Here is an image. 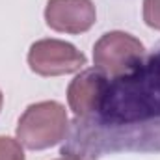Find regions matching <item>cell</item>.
<instances>
[{
    "label": "cell",
    "mask_w": 160,
    "mask_h": 160,
    "mask_svg": "<svg viewBox=\"0 0 160 160\" xmlns=\"http://www.w3.org/2000/svg\"><path fill=\"white\" fill-rule=\"evenodd\" d=\"M58 160H82L78 157H63V158H58Z\"/></svg>",
    "instance_id": "cell-9"
},
{
    "label": "cell",
    "mask_w": 160,
    "mask_h": 160,
    "mask_svg": "<svg viewBox=\"0 0 160 160\" xmlns=\"http://www.w3.org/2000/svg\"><path fill=\"white\" fill-rule=\"evenodd\" d=\"M2 104H4V95H2V91H0V110H2Z\"/></svg>",
    "instance_id": "cell-10"
},
{
    "label": "cell",
    "mask_w": 160,
    "mask_h": 160,
    "mask_svg": "<svg viewBox=\"0 0 160 160\" xmlns=\"http://www.w3.org/2000/svg\"><path fill=\"white\" fill-rule=\"evenodd\" d=\"M143 45L127 32H108L93 47V63L99 73L110 78H119L140 67Z\"/></svg>",
    "instance_id": "cell-3"
},
{
    "label": "cell",
    "mask_w": 160,
    "mask_h": 160,
    "mask_svg": "<svg viewBox=\"0 0 160 160\" xmlns=\"http://www.w3.org/2000/svg\"><path fill=\"white\" fill-rule=\"evenodd\" d=\"M108 88V78L97 69H86L73 80L67 88L69 108L77 118H89L99 112L104 93Z\"/></svg>",
    "instance_id": "cell-6"
},
{
    "label": "cell",
    "mask_w": 160,
    "mask_h": 160,
    "mask_svg": "<svg viewBox=\"0 0 160 160\" xmlns=\"http://www.w3.org/2000/svg\"><path fill=\"white\" fill-rule=\"evenodd\" d=\"M65 106L56 101H41L30 104L17 125V140L22 147L43 151L60 143L67 134Z\"/></svg>",
    "instance_id": "cell-2"
},
{
    "label": "cell",
    "mask_w": 160,
    "mask_h": 160,
    "mask_svg": "<svg viewBox=\"0 0 160 160\" xmlns=\"http://www.w3.org/2000/svg\"><path fill=\"white\" fill-rule=\"evenodd\" d=\"M45 21L56 32L82 34L95 24L97 11L91 0H48Z\"/></svg>",
    "instance_id": "cell-5"
},
{
    "label": "cell",
    "mask_w": 160,
    "mask_h": 160,
    "mask_svg": "<svg viewBox=\"0 0 160 160\" xmlns=\"http://www.w3.org/2000/svg\"><path fill=\"white\" fill-rule=\"evenodd\" d=\"M143 21L149 28L160 30V0H143Z\"/></svg>",
    "instance_id": "cell-8"
},
{
    "label": "cell",
    "mask_w": 160,
    "mask_h": 160,
    "mask_svg": "<svg viewBox=\"0 0 160 160\" xmlns=\"http://www.w3.org/2000/svg\"><path fill=\"white\" fill-rule=\"evenodd\" d=\"M99 114L108 125L160 118V52L132 73L108 82Z\"/></svg>",
    "instance_id": "cell-1"
},
{
    "label": "cell",
    "mask_w": 160,
    "mask_h": 160,
    "mask_svg": "<svg viewBox=\"0 0 160 160\" xmlns=\"http://www.w3.org/2000/svg\"><path fill=\"white\" fill-rule=\"evenodd\" d=\"M28 65L41 77L71 75L86 65V54L65 41L41 39L36 41L28 50Z\"/></svg>",
    "instance_id": "cell-4"
},
{
    "label": "cell",
    "mask_w": 160,
    "mask_h": 160,
    "mask_svg": "<svg viewBox=\"0 0 160 160\" xmlns=\"http://www.w3.org/2000/svg\"><path fill=\"white\" fill-rule=\"evenodd\" d=\"M0 160H24L21 142L9 136H0Z\"/></svg>",
    "instance_id": "cell-7"
}]
</instances>
